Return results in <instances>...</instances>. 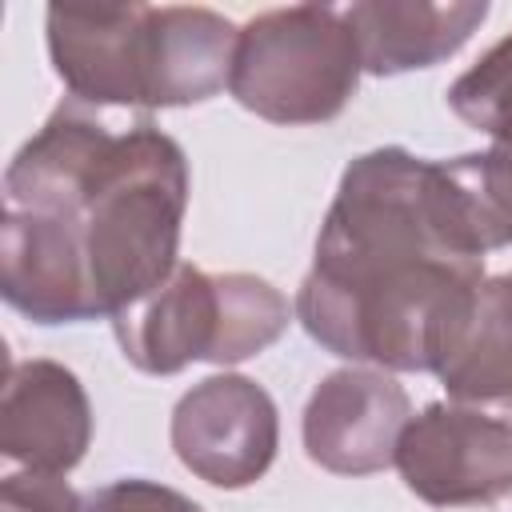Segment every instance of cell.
<instances>
[{"mask_svg": "<svg viewBox=\"0 0 512 512\" xmlns=\"http://www.w3.org/2000/svg\"><path fill=\"white\" fill-rule=\"evenodd\" d=\"M184 212V148L152 124L116 132L112 152L72 212L84 252L92 320L120 316L176 272Z\"/></svg>", "mask_w": 512, "mask_h": 512, "instance_id": "obj_3", "label": "cell"}, {"mask_svg": "<svg viewBox=\"0 0 512 512\" xmlns=\"http://www.w3.org/2000/svg\"><path fill=\"white\" fill-rule=\"evenodd\" d=\"M360 72L344 8L288 4L240 24L228 96L268 124H328L356 96Z\"/></svg>", "mask_w": 512, "mask_h": 512, "instance_id": "obj_4", "label": "cell"}, {"mask_svg": "<svg viewBox=\"0 0 512 512\" xmlns=\"http://www.w3.org/2000/svg\"><path fill=\"white\" fill-rule=\"evenodd\" d=\"M112 332L132 368L148 376H176L196 360L224 356V288L220 272L176 264V272L112 316Z\"/></svg>", "mask_w": 512, "mask_h": 512, "instance_id": "obj_8", "label": "cell"}, {"mask_svg": "<svg viewBox=\"0 0 512 512\" xmlns=\"http://www.w3.org/2000/svg\"><path fill=\"white\" fill-rule=\"evenodd\" d=\"M168 440L176 460L196 480L236 492L272 468L280 448V416L256 380L216 372L176 400Z\"/></svg>", "mask_w": 512, "mask_h": 512, "instance_id": "obj_6", "label": "cell"}, {"mask_svg": "<svg viewBox=\"0 0 512 512\" xmlns=\"http://www.w3.org/2000/svg\"><path fill=\"white\" fill-rule=\"evenodd\" d=\"M368 76H400L456 56L488 20L484 0H360L344 8Z\"/></svg>", "mask_w": 512, "mask_h": 512, "instance_id": "obj_11", "label": "cell"}, {"mask_svg": "<svg viewBox=\"0 0 512 512\" xmlns=\"http://www.w3.org/2000/svg\"><path fill=\"white\" fill-rule=\"evenodd\" d=\"M0 292L32 324L92 320L84 252L72 216L4 208L0 216Z\"/></svg>", "mask_w": 512, "mask_h": 512, "instance_id": "obj_10", "label": "cell"}, {"mask_svg": "<svg viewBox=\"0 0 512 512\" xmlns=\"http://www.w3.org/2000/svg\"><path fill=\"white\" fill-rule=\"evenodd\" d=\"M448 108L492 144L512 140V32L452 80Z\"/></svg>", "mask_w": 512, "mask_h": 512, "instance_id": "obj_13", "label": "cell"}, {"mask_svg": "<svg viewBox=\"0 0 512 512\" xmlns=\"http://www.w3.org/2000/svg\"><path fill=\"white\" fill-rule=\"evenodd\" d=\"M484 260L444 252L312 264L296 320L332 356L380 372H440L468 332Z\"/></svg>", "mask_w": 512, "mask_h": 512, "instance_id": "obj_1", "label": "cell"}, {"mask_svg": "<svg viewBox=\"0 0 512 512\" xmlns=\"http://www.w3.org/2000/svg\"><path fill=\"white\" fill-rule=\"evenodd\" d=\"M404 488L432 508L496 504L512 496V420L476 404H428L396 444Z\"/></svg>", "mask_w": 512, "mask_h": 512, "instance_id": "obj_5", "label": "cell"}, {"mask_svg": "<svg viewBox=\"0 0 512 512\" xmlns=\"http://www.w3.org/2000/svg\"><path fill=\"white\" fill-rule=\"evenodd\" d=\"M0 512H84V492L64 476L8 472L0 480Z\"/></svg>", "mask_w": 512, "mask_h": 512, "instance_id": "obj_15", "label": "cell"}, {"mask_svg": "<svg viewBox=\"0 0 512 512\" xmlns=\"http://www.w3.org/2000/svg\"><path fill=\"white\" fill-rule=\"evenodd\" d=\"M240 28L212 8H76L44 12L56 80L96 108H188L220 96Z\"/></svg>", "mask_w": 512, "mask_h": 512, "instance_id": "obj_2", "label": "cell"}, {"mask_svg": "<svg viewBox=\"0 0 512 512\" xmlns=\"http://www.w3.org/2000/svg\"><path fill=\"white\" fill-rule=\"evenodd\" d=\"M92 444V404L80 376L56 360H20L0 400V456L20 472L68 476Z\"/></svg>", "mask_w": 512, "mask_h": 512, "instance_id": "obj_9", "label": "cell"}, {"mask_svg": "<svg viewBox=\"0 0 512 512\" xmlns=\"http://www.w3.org/2000/svg\"><path fill=\"white\" fill-rule=\"evenodd\" d=\"M436 376L456 404L512 400V272L484 276L468 332Z\"/></svg>", "mask_w": 512, "mask_h": 512, "instance_id": "obj_12", "label": "cell"}, {"mask_svg": "<svg viewBox=\"0 0 512 512\" xmlns=\"http://www.w3.org/2000/svg\"><path fill=\"white\" fill-rule=\"evenodd\" d=\"M84 512H204V508L168 484L128 476V480H112L104 488L84 492Z\"/></svg>", "mask_w": 512, "mask_h": 512, "instance_id": "obj_14", "label": "cell"}, {"mask_svg": "<svg viewBox=\"0 0 512 512\" xmlns=\"http://www.w3.org/2000/svg\"><path fill=\"white\" fill-rule=\"evenodd\" d=\"M412 420V400L392 372L336 368L328 372L300 420L304 456L332 476H372L396 464V444Z\"/></svg>", "mask_w": 512, "mask_h": 512, "instance_id": "obj_7", "label": "cell"}]
</instances>
